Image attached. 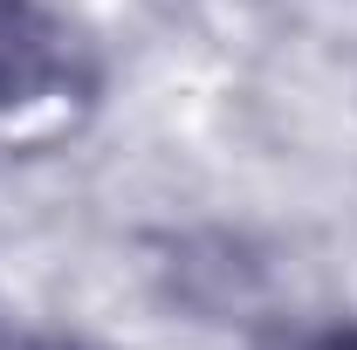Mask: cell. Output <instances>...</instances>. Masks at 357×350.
Instances as JSON below:
<instances>
[{"label": "cell", "instance_id": "obj_1", "mask_svg": "<svg viewBox=\"0 0 357 350\" xmlns=\"http://www.w3.org/2000/svg\"><path fill=\"white\" fill-rule=\"evenodd\" d=\"M83 89L89 62L76 28L48 0H0V117L76 103Z\"/></svg>", "mask_w": 357, "mask_h": 350}, {"label": "cell", "instance_id": "obj_2", "mask_svg": "<svg viewBox=\"0 0 357 350\" xmlns=\"http://www.w3.org/2000/svg\"><path fill=\"white\" fill-rule=\"evenodd\" d=\"M0 350H103L83 337H55V330H21V337H0Z\"/></svg>", "mask_w": 357, "mask_h": 350}, {"label": "cell", "instance_id": "obj_3", "mask_svg": "<svg viewBox=\"0 0 357 350\" xmlns=\"http://www.w3.org/2000/svg\"><path fill=\"white\" fill-rule=\"evenodd\" d=\"M303 350H357V323H344V330H323V337H310Z\"/></svg>", "mask_w": 357, "mask_h": 350}]
</instances>
